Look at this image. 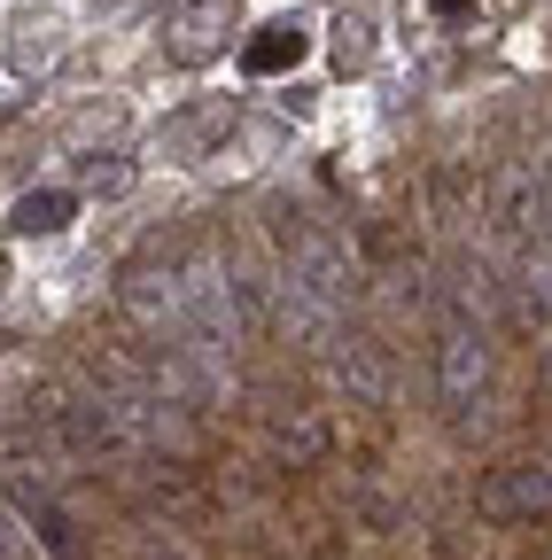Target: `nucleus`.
<instances>
[{
    "label": "nucleus",
    "instance_id": "obj_7",
    "mask_svg": "<svg viewBox=\"0 0 552 560\" xmlns=\"http://www.w3.org/2000/svg\"><path fill=\"white\" fill-rule=\"evenodd\" d=\"M265 436H272V459H281V467H319L327 459V444H334V429H327V412L319 405H304V397H281V405H272L265 412Z\"/></svg>",
    "mask_w": 552,
    "mask_h": 560
},
{
    "label": "nucleus",
    "instance_id": "obj_1",
    "mask_svg": "<svg viewBox=\"0 0 552 560\" xmlns=\"http://www.w3.org/2000/svg\"><path fill=\"white\" fill-rule=\"evenodd\" d=\"M272 242H281V257H289V289L296 296H312L319 312H342V304H351V289H359V280H351V257H342V242L334 234H319L312 219H296V210H281V219H272Z\"/></svg>",
    "mask_w": 552,
    "mask_h": 560
},
{
    "label": "nucleus",
    "instance_id": "obj_15",
    "mask_svg": "<svg viewBox=\"0 0 552 560\" xmlns=\"http://www.w3.org/2000/svg\"><path fill=\"white\" fill-rule=\"evenodd\" d=\"M374 32H381L374 9H342V24H334V62H342V70H366V62H374Z\"/></svg>",
    "mask_w": 552,
    "mask_h": 560
},
{
    "label": "nucleus",
    "instance_id": "obj_3",
    "mask_svg": "<svg viewBox=\"0 0 552 560\" xmlns=\"http://www.w3.org/2000/svg\"><path fill=\"white\" fill-rule=\"evenodd\" d=\"M125 490H132L149 514H164V529L219 514V499H211V482H202L195 459H125Z\"/></svg>",
    "mask_w": 552,
    "mask_h": 560
},
{
    "label": "nucleus",
    "instance_id": "obj_8",
    "mask_svg": "<svg viewBox=\"0 0 552 560\" xmlns=\"http://www.w3.org/2000/svg\"><path fill=\"white\" fill-rule=\"evenodd\" d=\"M327 366H334V382L351 389L359 405H389V389H397V374H389V350L374 342V335H334L327 342Z\"/></svg>",
    "mask_w": 552,
    "mask_h": 560
},
{
    "label": "nucleus",
    "instance_id": "obj_5",
    "mask_svg": "<svg viewBox=\"0 0 552 560\" xmlns=\"http://www.w3.org/2000/svg\"><path fill=\"white\" fill-rule=\"evenodd\" d=\"M482 389H491V342H482V327L451 319L436 335V397H444V412H467V405H482Z\"/></svg>",
    "mask_w": 552,
    "mask_h": 560
},
{
    "label": "nucleus",
    "instance_id": "obj_16",
    "mask_svg": "<svg viewBox=\"0 0 552 560\" xmlns=\"http://www.w3.org/2000/svg\"><path fill=\"white\" fill-rule=\"evenodd\" d=\"M132 179H141V172H132L125 156H86V195L117 202V195H132Z\"/></svg>",
    "mask_w": 552,
    "mask_h": 560
},
{
    "label": "nucleus",
    "instance_id": "obj_11",
    "mask_svg": "<svg viewBox=\"0 0 552 560\" xmlns=\"http://www.w3.org/2000/svg\"><path fill=\"white\" fill-rule=\"evenodd\" d=\"M9 499H16V514L32 522V537H39V552H47V560H86V537H79V522H71V514H62V506L47 499V482L16 475V482H9Z\"/></svg>",
    "mask_w": 552,
    "mask_h": 560
},
{
    "label": "nucleus",
    "instance_id": "obj_18",
    "mask_svg": "<svg viewBox=\"0 0 552 560\" xmlns=\"http://www.w3.org/2000/svg\"><path fill=\"white\" fill-rule=\"evenodd\" d=\"M428 9H436V16H459V9H467V0H428Z\"/></svg>",
    "mask_w": 552,
    "mask_h": 560
},
{
    "label": "nucleus",
    "instance_id": "obj_13",
    "mask_svg": "<svg viewBox=\"0 0 552 560\" xmlns=\"http://www.w3.org/2000/svg\"><path fill=\"white\" fill-rule=\"evenodd\" d=\"M9 62L24 70V79L55 70V62H62V24H55V16H24V24H16V39H9Z\"/></svg>",
    "mask_w": 552,
    "mask_h": 560
},
{
    "label": "nucleus",
    "instance_id": "obj_10",
    "mask_svg": "<svg viewBox=\"0 0 552 560\" xmlns=\"http://www.w3.org/2000/svg\"><path fill=\"white\" fill-rule=\"evenodd\" d=\"M226 32H234V0H187V9L164 24V55L195 70V62H211L226 47Z\"/></svg>",
    "mask_w": 552,
    "mask_h": 560
},
{
    "label": "nucleus",
    "instance_id": "obj_4",
    "mask_svg": "<svg viewBox=\"0 0 552 560\" xmlns=\"http://www.w3.org/2000/svg\"><path fill=\"white\" fill-rule=\"evenodd\" d=\"M544 506H552V475H544V459H506V467H491V475L474 482V514L498 522V529H537Z\"/></svg>",
    "mask_w": 552,
    "mask_h": 560
},
{
    "label": "nucleus",
    "instance_id": "obj_6",
    "mask_svg": "<svg viewBox=\"0 0 552 560\" xmlns=\"http://www.w3.org/2000/svg\"><path fill=\"white\" fill-rule=\"evenodd\" d=\"M491 219H498L506 242L544 249V172H537V164H506V172H498V187H491Z\"/></svg>",
    "mask_w": 552,
    "mask_h": 560
},
{
    "label": "nucleus",
    "instance_id": "obj_2",
    "mask_svg": "<svg viewBox=\"0 0 552 560\" xmlns=\"http://www.w3.org/2000/svg\"><path fill=\"white\" fill-rule=\"evenodd\" d=\"M117 312L141 327L149 342L187 335V265H179V249H149V257H132V265H125V280H117Z\"/></svg>",
    "mask_w": 552,
    "mask_h": 560
},
{
    "label": "nucleus",
    "instance_id": "obj_12",
    "mask_svg": "<svg viewBox=\"0 0 552 560\" xmlns=\"http://www.w3.org/2000/svg\"><path fill=\"white\" fill-rule=\"evenodd\" d=\"M304 55H312V32H304L296 16H272V24H257V32H249L242 70H249V79H281V70H296Z\"/></svg>",
    "mask_w": 552,
    "mask_h": 560
},
{
    "label": "nucleus",
    "instance_id": "obj_17",
    "mask_svg": "<svg viewBox=\"0 0 552 560\" xmlns=\"http://www.w3.org/2000/svg\"><path fill=\"white\" fill-rule=\"evenodd\" d=\"M125 560H195V552H187L179 537H164V529H141V537L125 545Z\"/></svg>",
    "mask_w": 552,
    "mask_h": 560
},
{
    "label": "nucleus",
    "instance_id": "obj_9",
    "mask_svg": "<svg viewBox=\"0 0 552 560\" xmlns=\"http://www.w3.org/2000/svg\"><path fill=\"white\" fill-rule=\"evenodd\" d=\"M226 132H234V102L211 94V102H195V109L164 117V156H172V164H202V156L226 149Z\"/></svg>",
    "mask_w": 552,
    "mask_h": 560
},
{
    "label": "nucleus",
    "instance_id": "obj_14",
    "mask_svg": "<svg viewBox=\"0 0 552 560\" xmlns=\"http://www.w3.org/2000/svg\"><path fill=\"white\" fill-rule=\"evenodd\" d=\"M71 219H79V195H71V187H32V195L16 202L9 226H16V234H62Z\"/></svg>",
    "mask_w": 552,
    "mask_h": 560
}]
</instances>
